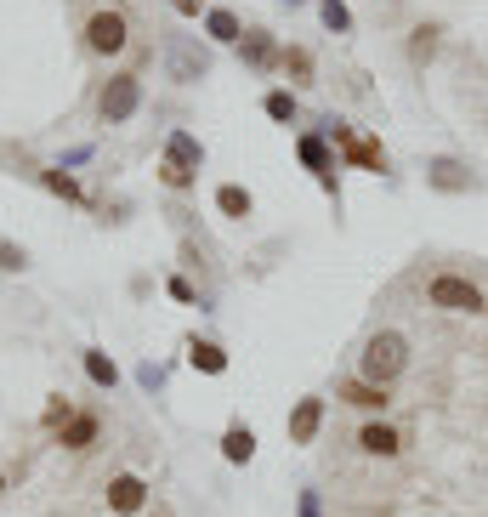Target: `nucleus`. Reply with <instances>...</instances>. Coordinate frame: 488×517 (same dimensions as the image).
Masks as SVG:
<instances>
[{"instance_id":"f257e3e1","label":"nucleus","mask_w":488,"mask_h":517,"mask_svg":"<svg viewBox=\"0 0 488 517\" xmlns=\"http://www.w3.org/2000/svg\"><path fill=\"white\" fill-rule=\"evenodd\" d=\"M403 370H409V341H403L398 330H381V336H369L358 375H364V381H375V387H392Z\"/></svg>"},{"instance_id":"f03ea898","label":"nucleus","mask_w":488,"mask_h":517,"mask_svg":"<svg viewBox=\"0 0 488 517\" xmlns=\"http://www.w3.org/2000/svg\"><path fill=\"white\" fill-rule=\"evenodd\" d=\"M426 302L443 307V313H483L488 296L471 279H460V273H437L432 285H426Z\"/></svg>"},{"instance_id":"7ed1b4c3","label":"nucleus","mask_w":488,"mask_h":517,"mask_svg":"<svg viewBox=\"0 0 488 517\" xmlns=\"http://www.w3.org/2000/svg\"><path fill=\"white\" fill-rule=\"evenodd\" d=\"M97 108H103L108 125H125L142 108V74H114L103 86V97H97Z\"/></svg>"},{"instance_id":"20e7f679","label":"nucleus","mask_w":488,"mask_h":517,"mask_svg":"<svg viewBox=\"0 0 488 517\" xmlns=\"http://www.w3.org/2000/svg\"><path fill=\"white\" fill-rule=\"evenodd\" d=\"M330 137H335V148H341L358 171H375V177L386 171V148L375 143V137H358V131H352V125H341V120H330Z\"/></svg>"},{"instance_id":"39448f33","label":"nucleus","mask_w":488,"mask_h":517,"mask_svg":"<svg viewBox=\"0 0 488 517\" xmlns=\"http://www.w3.org/2000/svg\"><path fill=\"white\" fill-rule=\"evenodd\" d=\"M86 46L97 57H114L131 46V23H125V12H97V18L86 23Z\"/></svg>"},{"instance_id":"423d86ee","label":"nucleus","mask_w":488,"mask_h":517,"mask_svg":"<svg viewBox=\"0 0 488 517\" xmlns=\"http://www.w3.org/2000/svg\"><path fill=\"white\" fill-rule=\"evenodd\" d=\"M108 506H114L120 517L142 512V506H148V483L131 478V472H125V478H114V483H108Z\"/></svg>"},{"instance_id":"0eeeda50","label":"nucleus","mask_w":488,"mask_h":517,"mask_svg":"<svg viewBox=\"0 0 488 517\" xmlns=\"http://www.w3.org/2000/svg\"><path fill=\"white\" fill-rule=\"evenodd\" d=\"M426 182H432L437 194H466L471 188V171L460 160H432L426 165Z\"/></svg>"},{"instance_id":"6e6552de","label":"nucleus","mask_w":488,"mask_h":517,"mask_svg":"<svg viewBox=\"0 0 488 517\" xmlns=\"http://www.w3.org/2000/svg\"><path fill=\"white\" fill-rule=\"evenodd\" d=\"M318 421H324V398H301L290 410V444H313Z\"/></svg>"},{"instance_id":"1a4fd4ad","label":"nucleus","mask_w":488,"mask_h":517,"mask_svg":"<svg viewBox=\"0 0 488 517\" xmlns=\"http://www.w3.org/2000/svg\"><path fill=\"white\" fill-rule=\"evenodd\" d=\"M165 165H182V171H193V177H199V165H205V148H199V137H188V131H171V143H165Z\"/></svg>"},{"instance_id":"9d476101","label":"nucleus","mask_w":488,"mask_h":517,"mask_svg":"<svg viewBox=\"0 0 488 517\" xmlns=\"http://www.w3.org/2000/svg\"><path fill=\"white\" fill-rule=\"evenodd\" d=\"M296 154H301V165H307V171H318V182H324V188L335 194V177H330L335 160H330V148H324V137H301Z\"/></svg>"},{"instance_id":"9b49d317","label":"nucleus","mask_w":488,"mask_h":517,"mask_svg":"<svg viewBox=\"0 0 488 517\" xmlns=\"http://www.w3.org/2000/svg\"><path fill=\"white\" fill-rule=\"evenodd\" d=\"M239 57L250 63V69H273V63H279V46H273L267 29H250V35L239 40Z\"/></svg>"},{"instance_id":"f8f14e48","label":"nucleus","mask_w":488,"mask_h":517,"mask_svg":"<svg viewBox=\"0 0 488 517\" xmlns=\"http://www.w3.org/2000/svg\"><path fill=\"white\" fill-rule=\"evenodd\" d=\"M57 444L63 449H91L97 444V415H69V421L57 427Z\"/></svg>"},{"instance_id":"ddd939ff","label":"nucleus","mask_w":488,"mask_h":517,"mask_svg":"<svg viewBox=\"0 0 488 517\" xmlns=\"http://www.w3.org/2000/svg\"><path fill=\"white\" fill-rule=\"evenodd\" d=\"M341 398L358 404V410H386V404H392L386 387H375V381H364V375H358V381H341Z\"/></svg>"},{"instance_id":"4468645a","label":"nucleus","mask_w":488,"mask_h":517,"mask_svg":"<svg viewBox=\"0 0 488 517\" xmlns=\"http://www.w3.org/2000/svg\"><path fill=\"white\" fill-rule=\"evenodd\" d=\"M358 444H364V455H398L403 438H398L392 427H386V421H369V427L358 432Z\"/></svg>"},{"instance_id":"2eb2a0df","label":"nucleus","mask_w":488,"mask_h":517,"mask_svg":"<svg viewBox=\"0 0 488 517\" xmlns=\"http://www.w3.org/2000/svg\"><path fill=\"white\" fill-rule=\"evenodd\" d=\"M216 211H222V216H233V222H244V216L256 211V199L244 194L239 182H222V188H216Z\"/></svg>"},{"instance_id":"dca6fc26","label":"nucleus","mask_w":488,"mask_h":517,"mask_svg":"<svg viewBox=\"0 0 488 517\" xmlns=\"http://www.w3.org/2000/svg\"><path fill=\"white\" fill-rule=\"evenodd\" d=\"M279 69L296 80V86H313V52L307 46H284L279 52Z\"/></svg>"},{"instance_id":"f3484780","label":"nucleus","mask_w":488,"mask_h":517,"mask_svg":"<svg viewBox=\"0 0 488 517\" xmlns=\"http://www.w3.org/2000/svg\"><path fill=\"white\" fill-rule=\"evenodd\" d=\"M222 455H227L233 466L250 461V455H256V432H250V427H227V432H222Z\"/></svg>"},{"instance_id":"a211bd4d","label":"nucleus","mask_w":488,"mask_h":517,"mask_svg":"<svg viewBox=\"0 0 488 517\" xmlns=\"http://www.w3.org/2000/svg\"><path fill=\"white\" fill-rule=\"evenodd\" d=\"M188 358H193V370H205V375H222L227 370V353L216 347V341H193Z\"/></svg>"},{"instance_id":"6ab92c4d","label":"nucleus","mask_w":488,"mask_h":517,"mask_svg":"<svg viewBox=\"0 0 488 517\" xmlns=\"http://www.w3.org/2000/svg\"><path fill=\"white\" fill-rule=\"evenodd\" d=\"M205 29H210V40H222V46H239V18H233V12H222V6H216V12H210L205 18Z\"/></svg>"},{"instance_id":"aec40b11","label":"nucleus","mask_w":488,"mask_h":517,"mask_svg":"<svg viewBox=\"0 0 488 517\" xmlns=\"http://www.w3.org/2000/svg\"><path fill=\"white\" fill-rule=\"evenodd\" d=\"M437 35H443L437 23H420L415 40H409V57H415V63H432V57H437Z\"/></svg>"},{"instance_id":"412c9836","label":"nucleus","mask_w":488,"mask_h":517,"mask_svg":"<svg viewBox=\"0 0 488 517\" xmlns=\"http://www.w3.org/2000/svg\"><path fill=\"white\" fill-rule=\"evenodd\" d=\"M40 182H46L57 199H69V205H80V199H86V194H80V182H74L69 171H40Z\"/></svg>"},{"instance_id":"4be33fe9","label":"nucleus","mask_w":488,"mask_h":517,"mask_svg":"<svg viewBox=\"0 0 488 517\" xmlns=\"http://www.w3.org/2000/svg\"><path fill=\"white\" fill-rule=\"evenodd\" d=\"M318 18H324L330 35H347V29H352V12L341 6V0H318Z\"/></svg>"},{"instance_id":"5701e85b","label":"nucleus","mask_w":488,"mask_h":517,"mask_svg":"<svg viewBox=\"0 0 488 517\" xmlns=\"http://www.w3.org/2000/svg\"><path fill=\"white\" fill-rule=\"evenodd\" d=\"M267 120H279V125H296V97L290 91H267Z\"/></svg>"},{"instance_id":"b1692460","label":"nucleus","mask_w":488,"mask_h":517,"mask_svg":"<svg viewBox=\"0 0 488 517\" xmlns=\"http://www.w3.org/2000/svg\"><path fill=\"white\" fill-rule=\"evenodd\" d=\"M86 375L97 381V387H114V381H120V370H114V358H103V353H86Z\"/></svg>"},{"instance_id":"393cba45","label":"nucleus","mask_w":488,"mask_h":517,"mask_svg":"<svg viewBox=\"0 0 488 517\" xmlns=\"http://www.w3.org/2000/svg\"><path fill=\"white\" fill-rule=\"evenodd\" d=\"M171 74H176V80H199V74H205V57L176 52V57H171Z\"/></svg>"},{"instance_id":"a878e982","label":"nucleus","mask_w":488,"mask_h":517,"mask_svg":"<svg viewBox=\"0 0 488 517\" xmlns=\"http://www.w3.org/2000/svg\"><path fill=\"white\" fill-rule=\"evenodd\" d=\"M0 268H6V273H23V268H29V250L12 245V239H0Z\"/></svg>"},{"instance_id":"bb28decb","label":"nucleus","mask_w":488,"mask_h":517,"mask_svg":"<svg viewBox=\"0 0 488 517\" xmlns=\"http://www.w3.org/2000/svg\"><path fill=\"white\" fill-rule=\"evenodd\" d=\"M159 182H165V188H193V171H182V165H165V160H159Z\"/></svg>"},{"instance_id":"cd10ccee","label":"nucleus","mask_w":488,"mask_h":517,"mask_svg":"<svg viewBox=\"0 0 488 517\" xmlns=\"http://www.w3.org/2000/svg\"><path fill=\"white\" fill-rule=\"evenodd\" d=\"M69 415H74V410H69V398H52V404H46V427L57 432L63 421H69Z\"/></svg>"},{"instance_id":"c85d7f7f","label":"nucleus","mask_w":488,"mask_h":517,"mask_svg":"<svg viewBox=\"0 0 488 517\" xmlns=\"http://www.w3.org/2000/svg\"><path fill=\"white\" fill-rule=\"evenodd\" d=\"M176 12H182V18H199V6H205V0H171Z\"/></svg>"},{"instance_id":"c756f323","label":"nucleus","mask_w":488,"mask_h":517,"mask_svg":"<svg viewBox=\"0 0 488 517\" xmlns=\"http://www.w3.org/2000/svg\"><path fill=\"white\" fill-rule=\"evenodd\" d=\"M301 517H318V500H313V495L301 500Z\"/></svg>"},{"instance_id":"7c9ffc66","label":"nucleus","mask_w":488,"mask_h":517,"mask_svg":"<svg viewBox=\"0 0 488 517\" xmlns=\"http://www.w3.org/2000/svg\"><path fill=\"white\" fill-rule=\"evenodd\" d=\"M0 489H6V478H0Z\"/></svg>"},{"instance_id":"2f4dec72","label":"nucleus","mask_w":488,"mask_h":517,"mask_svg":"<svg viewBox=\"0 0 488 517\" xmlns=\"http://www.w3.org/2000/svg\"><path fill=\"white\" fill-rule=\"evenodd\" d=\"M290 6H296V0H290Z\"/></svg>"}]
</instances>
